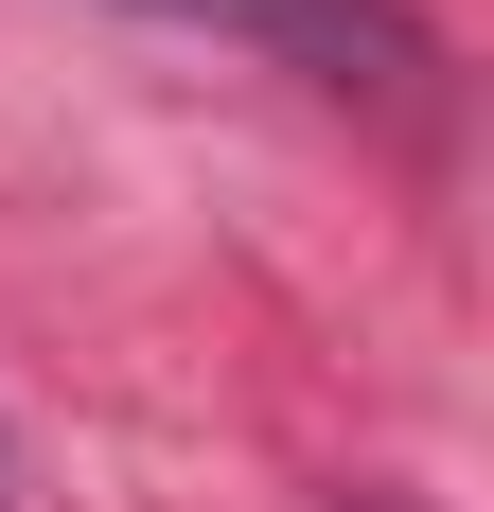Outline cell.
Wrapping results in <instances>:
<instances>
[{
    "label": "cell",
    "instance_id": "obj_1",
    "mask_svg": "<svg viewBox=\"0 0 494 512\" xmlns=\"http://www.w3.org/2000/svg\"><path fill=\"white\" fill-rule=\"evenodd\" d=\"M124 18H177V36H247L318 71V89H424V18L406 0H124Z\"/></svg>",
    "mask_w": 494,
    "mask_h": 512
}]
</instances>
